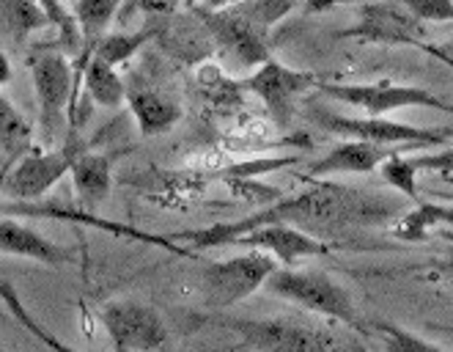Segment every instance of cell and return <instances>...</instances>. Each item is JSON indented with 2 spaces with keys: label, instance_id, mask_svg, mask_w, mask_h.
Wrapping results in <instances>:
<instances>
[{
  "label": "cell",
  "instance_id": "cell-1",
  "mask_svg": "<svg viewBox=\"0 0 453 352\" xmlns=\"http://www.w3.org/2000/svg\"><path fill=\"white\" fill-rule=\"evenodd\" d=\"M390 199L371 196L352 187L333 184L316 179L308 191L275 201L273 207H264L253 215H245L239 221L215 223L206 229L179 231L171 239L188 242V251H211L234 246V242L266 223H295L300 229H343V226H377L390 221L398 212L395 204H388Z\"/></svg>",
  "mask_w": 453,
  "mask_h": 352
},
{
  "label": "cell",
  "instance_id": "cell-2",
  "mask_svg": "<svg viewBox=\"0 0 453 352\" xmlns=\"http://www.w3.org/2000/svg\"><path fill=\"white\" fill-rule=\"evenodd\" d=\"M264 289L286 303H295L305 311L343 322V325H349V328L365 333V325L357 317L352 294L333 276L322 273V270H297L295 264L291 267L280 264L275 273L266 278Z\"/></svg>",
  "mask_w": 453,
  "mask_h": 352
},
{
  "label": "cell",
  "instance_id": "cell-3",
  "mask_svg": "<svg viewBox=\"0 0 453 352\" xmlns=\"http://www.w3.org/2000/svg\"><path fill=\"white\" fill-rule=\"evenodd\" d=\"M34 89L39 102L42 144L52 146L74 116V66L58 50H42L31 64Z\"/></svg>",
  "mask_w": 453,
  "mask_h": 352
},
{
  "label": "cell",
  "instance_id": "cell-4",
  "mask_svg": "<svg viewBox=\"0 0 453 352\" xmlns=\"http://www.w3.org/2000/svg\"><path fill=\"white\" fill-rule=\"evenodd\" d=\"M280 262L258 248H250L242 256L211 262L203 276H201V289L211 309H231L236 303L248 301L250 294L264 289L266 278H270Z\"/></svg>",
  "mask_w": 453,
  "mask_h": 352
},
{
  "label": "cell",
  "instance_id": "cell-5",
  "mask_svg": "<svg viewBox=\"0 0 453 352\" xmlns=\"http://www.w3.org/2000/svg\"><path fill=\"white\" fill-rule=\"evenodd\" d=\"M311 119L330 135L374 141L385 146L429 149V146H442L453 138V127H415V124L390 121L385 116H341L330 111H313Z\"/></svg>",
  "mask_w": 453,
  "mask_h": 352
},
{
  "label": "cell",
  "instance_id": "cell-6",
  "mask_svg": "<svg viewBox=\"0 0 453 352\" xmlns=\"http://www.w3.org/2000/svg\"><path fill=\"white\" fill-rule=\"evenodd\" d=\"M220 328L236 333L242 349H278V352H322L349 347L338 341L333 331L300 325L295 319H211Z\"/></svg>",
  "mask_w": 453,
  "mask_h": 352
},
{
  "label": "cell",
  "instance_id": "cell-7",
  "mask_svg": "<svg viewBox=\"0 0 453 352\" xmlns=\"http://www.w3.org/2000/svg\"><path fill=\"white\" fill-rule=\"evenodd\" d=\"M316 89L343 105L357 107L365 116H385L404 111V107H432V111L453 113V105L440 99L434 91L420 86H398L390 80H380V83H322L319 80Z\"/></svg>",
  "mask_w": 453,
  "mask_h": 352
},
{
  "label": "cell",
  "instance_id": "cell-8",
  "mask_svg": "<svg viewBox=\"0 0 453 352\" xmlns=\"http://www.w3.org/2000/svg\"><path fill=\"white\" fill-rule=\"evenodd\" d=\"M239 86L248 89L250 94H256L264 102L266 113L275 119L278 127H288L297 116L303 94L311 91L313 86H319V80L311 72L291 69V66L280 64L278 59H266Z\"/></svg>",
  "mask_w": 453,
  "mask_h": 352
},
{
  "label": "cell",
  "instance_id": "cell-9",
  "mask_svg": "<svg viewBox=\"0 0 453 352\" xmlns=\"http://www.w3.org/2000/svg\"><path fill=\"white\" fill-rule=\"evenodd\" d=\"M99 322L113 349H159L168 341V325L151 306L138 301H111L99 309Z\"/></svg>",
  "mask_w": 453,
  "mask_h": 352
},
{
  "label": "cell",
  "instance_id": "cell-10",
  "mask_svg": "<svg viewBox=\"0 0 453 352\" xmlns=\"http://www.w3.org/2000/svg\"><path fill=\"white\" fill-rule=\"evenodd\" d=\"M80 144L69 138L61 149H47V152H25V157L14 166V171L6 176L4 191L12 199L19 201H34L47 196L69 171L72 162L80 154Z\"/></svg>",
  "mask_w": 453,
  "mask_h": 352
},
{
  "label": "cell",
  "instance_id": "cell-11",
  "mask_svg": "<svg viewBox=\"0 0 453 352\" xmlns=\"http://www.w3.org/2000/svg\"><path fill=\"white\" fill-rule=\"evenodd\" d=\"M423 22L398 0H368L360 12V22L343 36L371 44H415L420 42Z\"/></svg>",
  "mask_w": 453,
  "mask_h": 352
},
{
  "label": "cell",
  "instance_id": "cell-12",
  "mask_svg": "<svg viewBox=\"0 0 453 352\" xmlns=\"http://www.w3.org/2000/svg\"><path fill=\"white\" fill-rule=\"evenodd\" d=\"M206 25L211 36H215V42L236 64L256 69L261 61L270 59V52H266V28H261L258 22L242 14L234 4L228 9L211 12L206 17Z\"/></svg>",
  "mask_w": 453,
  "mask_h": 352
},
{
  "label": "cell",
  "instance_id": "cell-13",
  "mask_svg": "<svg viewBox=\"0 0 453 352\" xmlns=\"http://www.w3.org/2000/svg\"><path fill=\"white\" fill-rule=\"evenodd\" d=\"M234 246H245V248H258L273 254L283 267L300 264L305 259H316L330 254V246L322 242L319 237L308 234L305 229L295 226V223H266L258 226L248 234L239 237Z\"/></svg>",
  "mask_w": 453,
  "mask_h": 352
},
{
  "label": "cell",
  "instance_id": "cell-14",
  "mask_svg": "<svg viewBox=\"0 0 453 352\" xmlns=\"http://www.w3.org/2000/svg\"><path fill=\"white\" fill-rule=\"evenodd\" d=\"M402 152V146H385L374 141H360V138H343L338 146H333L325 157L313 160L305 168V176L311 182L316 179H330L343 174H374L388 157Z\"/></svg>",
  "mask_w": 453,
  "mask_h": 352
},
{
  "label": "cell",
  "instance_id": "cell-15",
  "mask_svg": "<svg viewBox=\"0 0 453 352\" xmlns=\"http://www.w3.org/2000/svg\"><path fill=\"white\" fill-rule=\"evenodd\" d=\"M0 254L31 259L47 267H64L72 262V254H66L61 246H56V242L39 234L36 229L12 218H0Z\"/></svg>",
  "mask_w": 453,
  "mask_h": 352
},
{
  "label": "cell",
  "instance_id": "cell-16",
  "mask_svg": "<svg viewBox=\"0 0 453 352\" xmlns=\"http://www.w3.org/2000/svg\"><path fill=\"white\" fill-rule=\"evenodd\" d=\"M72 184H74V196L77 207L83 212H96L104 201H108L113 191V171H111V157L83 152L74 157L72 162Z\"/></svg>",
  "mask_w": 453,
  "mask_h": 352
},
{
  "label": "cell",
  "instance_id": "cell-17",
  "mask_svg": "<svg viewBox=\"0 0 453 352\" xmlns=\"http://www.w3.org/2000/svg\"><path fill=\"white\" fill-rule=\"evenodd\" d=\"M119 6H121V0H74V6H72L77 28H80V44H83V50H80V61L74 66V113H77V91H80L83 66L88 64L94 47L99 44L104 31H108V25L113 22Z\"/></svg>",
  "mask_w": 453,
  "mask_h": 352
},
{
  "label": "cell",
  "instance_id": "cell-18",
  "mask_svg": "<svg viewBox=\"0 0 453 352\" xmlns=\"http://www.w3.org/2000/svg\"><path fill=\"white\" fill-rule=\"evenodd\" d=\"M420 171H453V152H442V154H410L402 149L395 152L393 157H388L380 174L382 179L395 187L398 193L410 196L412 201H418V174Z\"/></svg>",
  "mask_w": 453,
  "mask_h": 352
},
{
  "label": "cell",
  "instance_id": "cell-19",
  "mask_svg": "<svg viewBox=\"0 0 453 352\" xmlns=\"http://www.w3.org/2000/svg\"><path fill=\"white\" fill-rule=\"evenodd\" d=\"M127 105H129V113L135 119L141 135L146 138H157V135H165L176 127V121L181 119V107L159 91H129L127 94Z\"/></svg>",
  "mask_w": 453,
  "mask_h": 352
},
{
  "label": "cell",
  "instance_id": "cell-20",
  "mask_svg": "<svg viewBox=\"0 0 453 352\" xmlns=\"http://www.w3.org/2000/svg\"><path fill=\"white\" fill-rule=\"evenodd\" d=\"M86 94L99 105V107H108V111H116L127 102V89H124V80L119 77L116 66L102 61L96 56L88 59V64L83 66V77H80Z\"/></svg>",
  "mask_w": 453,
  "mask_h": 352
},
{
  "label": "cell",
  "instance_id": "cell-21",
  "mask_svg": "<svg viewBox=\"0 0 453 352\" xmlns=\"http://www.w3.org/2000/svg\"><path fill=\"white\" fill-rule=\"evenodd\" d=\"M442 226H453V204L418 201L410 212H404L402 218L395 221L393 234L404 242H418Z\"/></svg>",
  "mask_w": 453,
  "mask_h": 352
},
{
  "label": "cell",
  "instance_id": "cell-22",
  "mask_svg": "<svg viewBox=\"0 0 453 352\" xmlns=\"http://www.w3.org/2000/svg\"><path fill=\"white\" fill-rule=\"evenodd\" d=\"M34 146V127L25 119L14 102H9L0 94V152H6L9 157H19L25 152H31Z\"/></svg>",
  "mask_w": 453,
  "mask_h": 352
},
{
  "label": "cell",
  "instance_id": "cell-23",
  "mask_svg": "<svg viewBox=\"0 0 453 352\" xmlns=\"http://www.w3.org/2000/svg\"><path fill=\"white\" fill-rule=\"evenodd\" d=\"M0 25L12 36H25L50 25V20L36 0H0Z\"/></svg>",
  "mask_w": 453,
  "mask_h": 352
},
{
  "label": "cell",
  "instance_id": "cell-24",
  "mask_svg": "<svg viewBox=\"0 0 453 352\" xmlns=\"http://www.w3.org/2000/svg\"><path fill=\"white\" fill-rule=\"evenodd\" d=\"M154 28H141L135 34H111V36H102L99 44L94 47L91 56L102 59V61H108L113 66L119 64H127L141 47H146V42L154 39Z\"/></svg>",
  "mask_w": 453,
  "mask_h": 352
},
{
  "label": "cell",
  "instance_id": "cell-25",
  "mask_svg": "<svg viewBox=\"0 0 453 352\" xmlns=\"http://www.w3.org/2000/svg\"><path fill=\"white\" fill-rule=\"evenodd\" d=\"M36 4H39L42 12L47 14L50 25H56V28H58L61 44H64L66 50L80 47V28H77L74 12H69V4H66V0H36Z\"/></svg>",
  "mask_w": 453,
  "mask_h": 352
},
{
  "label": "cell",
  "instance_id": "cell-26",
  "mask_svg": "<svg viewBox=\"0 0 453 352\" xmlns=\"http://www.w3.org/2000/svg\"><path fill=\"white\" fill-rule=\"evenodd\" d=\"M420 22H453V0H398Z\"/></svg>",
  "mask_w": 453,
  "mask_h": 352
},
{
  "label": "cell",
  "instance_id": "cell-27",
  "mask_svg": "<svg viewBox=\"0 0 453 352\" xmlns=\"http://www.w3.org/2000/svg\"><path fill=\"white\" fill-rule=\"evenodd\" d=\"M380 331L388 336V341H385L388 349H398V352H432V349H440L437 344L415 339L412 333L395 328V325H380Z\"/></svg>",
  "mask_w": 453,
  "mask_h": 352
},
{
  "label": "cell",
  "instance_id": "cell-28",
  "mask_svg": "<svg viewBox=\"0 0 453 352\" xmlns=\"http://www.w3.org/2000/svg\"><path fill=\"white\" fill-rule=\"evenodd\" d=\"M418 47H420L423 52H429V56H432V59L442 61V64H445L448 69H453V59L448 56V52H445V50H442L440 44H426V42H418Z\"/></svg>",
  "mask_w": 453,
  "mask_h": 352
},
{
  "label": "cell",
  "instance_id": "cell-29",
  "mask_svg": "<svg viewBox=\"0 0 453 352\" xmlns=\"http://www.w3.org/2000/svg\"><path fill=\"white\" fill-rule=\"evenodd\" d=\"M141 4H143L149 12H171L176 4H181V0H141Z\"/></svg>",
  "mask_w": 453,
  "mask_h": 352
},
{
  "label": "cell",
  "instance_id": "cell-30",
  "mask_svg": "<svg viewBox=\"0 0 453 352\" xmlns=\"http://www.w3.org/2000/svg\"><path fill=\"white\" fill-rule=\"evenodd\" d=\"M12 74H14V69H12V61H9V56H6V52H0V89H4V86L9 83Z\"/></svg>",
  "mask_w": 453,
  "mask_h": 352
},
{
  "label": "cell",
  "instance_id": "cell-31",
  "mask_svg": "<svg viewBox=\"0 0 453 352\" xmlns=\"http://www.w3.org/2000/svg\"><path fill=\"white\" fill-rule=\"evenodd\" d=\"M442 270H445V273H450L453 276V251L448 254V259L442 262Z\"/></svg>",
  "mask_w": 453,
  "mask_h": 352
},
{
  "label": "cell",
  "instance_id": "cell-32",
  "mask_svg": "<svg viewBox=\"0 0 453 352\" xmlns=\"http://www.w3.org/2000/svg\"><path fill=\"white\" fill-rule=\"evenodd\" d=\"M442 50H445V52H448V56H450V59H453V42H448V44H445V47H442Z\"/></svg>",
  "mask_w": 453,
  "mask_h": 352
},
{
  "label": "cell",
  "instance_id": "cell-33",
  "mask_svg": "<svg viewBox=\"0 0 453 352\" xmlns=\"http://www.w3.org/2000/svg\"><path fill=\"white\" fill-rule=\"evenodd\" d=\"M66 4H69V6H74V0H66Z\"/></svg>",
  "mask_w": 453,
  "mask_h": 352
}]
</instances>
